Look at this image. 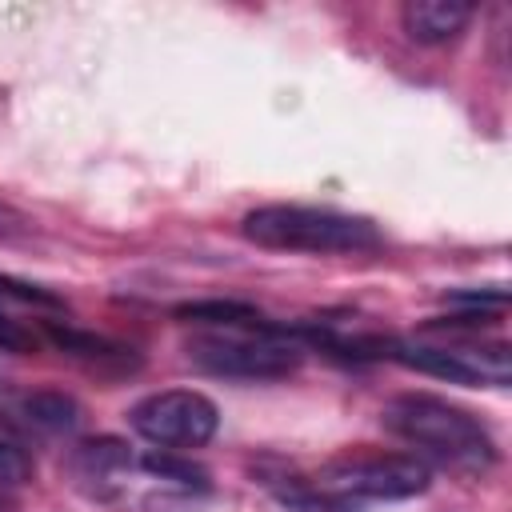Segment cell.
Listing matches in <instances>:
<instances>
[{"instance_id": "obj_1", "label": "cell", "mask_w": 512, "mask_h": 512, "mask_svg": "<svg viewBox=\"0 0 512 512\" xmlns=\"http://www.w3.org/2000/svg\"><path fill=\"white\" fill-rule=\"evenodd\" d=\"M380 424L392 436H400L404 444L428 452L432 460H440L448 468L484 472L496 464V440L480 424V416H472L468 408L448 404L440 396H428V392L392 396L380 408Z\"/></svg>"}, {"instance_id": "obj_2", "label": "cell", "mask_w": 512, "mask_h": 512, "mask_svg": "<svg viewBox=\"0 0 512 512\" xmlns=\"http://www.w3.org/2000/svg\"><path fill=\"white\" fill-rule=\"evenodd\" d=\"M244 240L276 252H364L380 244V228L368 216L312 208V204H264L240 220Z\"/></svg>"}, {"instance_id": "obj_3", "label": "cell", "mask_w": 512, "mask_h": 512, "mask_svg": "<svg viewBox=\"0 0 512 512\" xmlns=\"http://www.w3.org/2000/svg\"><path fill=\"white\" fill-rule=\"evenodd\" d=\"M284 328L260 332V336H224V332H208L188 340V360L212 376H228V380H280L292 376L304 360V352L288 340H280Z\"/></svg>"}, {"instance_id": "obj_4", "label": "cell", "mask_w": 512, "mask_h": 512, "mask_svg": "<svg viewBox=\"0 0 512 512\" xmlns=\"http://www.w3.org/2000/svg\"><path fill=\"white\" fill-rule=\"evenodd\" d=\"M432 480V468L408 452H344L324 464L320 484L340 496H364V500H408L424 492Z\"/></svg>"}, {"instance_id": "obj_5", "label": "cell", "mask_w": 512, "mask_h": 512, "mask_svg": "<svg viewBox=\"0 0 512 512\" xmlns=\"http://www.w3.org/2000/svg\"><path fill=\"white\" fill-rule=\"evenodd\" d=\"M384 360H396L412 372L448 380V384H508L512 352L508 344H420V340H388Z\"/></svg>"}, {"instance_id": "obj_6", "label": "cell", "mask_w": 512, "mask_h": 512, "mask_svg": "<svg viewBox=\"0 0 512 512\" xmlns=\"http://www.w3.org/2000/svg\"><path fill=\"white\" fill-rule=\"evenodd\" d=\"M128 424L156 448L180 452V448H200L216 436L220 408L196 388H168V392H152L136 400L128 408Z\"/></svg>"}, {"instance_id": "obj_7", "label": "cell", "mask_w": 512, "mask_h": 512, "mask_svg": "<svg viewBox=\"0 0 512 512\" xmlns=\"http://www.w3.org/2000/svg\"><path fill=\"white\" fill-rule=\"evenodd\" d=\"M472 16L476 8L468 0H408L400 24L416 44H448L468 28Z\"/></svg>"}, {"instance_id": "obj_8", "label": "cell", "mask_w": 512, "mask_h": 512, "mask_svg": "<svg viewBox=\"0 0 512 512\" xmlns=\"http://www.w3.org/2000/svg\"><path fill=\"white\" fill-rule=\"evenodd\" d=\"M172 316L184 324H208V328H256V332L276 328L248 300H188V304H176Z\"/></svg>"}, {"instance_id": "obj_9", "label": "cell", "mask_w": 512, "mask_h": 512, "mask_svg": "<svg viewBox=\"0 0 512 512\" xmlns=\"http://www.w3.org/2000/svg\"><path fill=\"white\" fill-rule=\"evenodd\" d=\"M48 340H52L56 348H64L68 356L88 360V364H100V368H108V364H112V368H132V364H136L132 348H124V344H116V340H108V336H96V332L48 324Z\"/></svg>"}, {"instance_id": "obj_10", "label": "cell", "mask_w": 512, "mask_h": 512, "mask_svg": "<svg viewBox=\"0 0 512 512\" xmlns=\"http://www.w3.org/2000/svg\"><path fill=\"white\" fill-rule=\"evenodd\" d=\"M24 416L44 432H72L80 424V404L72 396H64V392L44 388V392H28L24 396Z\"/></svg>"}, {"instance_id": "obj_11", "label": "cell", "mask_w": 512, "mask_h": 512, "mask_svg": "<svg viewBox=\"0 0 512 512\" xmlns=\"http://www.w3.org/2000/svg\"><path fill=\"white\" fill-rule=\"evenodd\" d=\"M140 468L148 476H160V480L180 484V488H208V472L196 460L180 456L176 448H152V452H144L140 456Z\"/></svg>"}, {"instance_id": "obj_12", "label": "cell", "mask_w": 512, "mask_h": 512, "mask_svg": "<svg viewBox=\"0 0 512 512\" xmlns=\"http://www.w3.org/2000/svg\"><path fill=\"white\" fill-rule=\"evenodd\" d=\"M80 464L88 468V476H108V468L132 464V456L120 440H88V444H80Z\"/></svg>"}, {"instance_id": "obj_13", "label": "cell", "mask_w": 512, "mask_h": 512, "mask_svg": "<svg viewBox=\"0 0 512 512\" xmlns=\"http://www.w3.org/2000/svg\"><path fill=\"white\" fill-rule=\"evenodd\" d=\"M28 476H32V460L24 456V448H16L12 440H0V480L24 484Z\"/></svg>"}, {"instance_id": "obj_14", "label": "cell", "mask_w": 512, "mask_h": 512, "mask_svg": "<svg viewBox=\"0 0 512 512\" xmlns=\"http://www.w3.org/2000/svg\"><path fill=\"white\" fill-rule=\"evenodd\" d=\"M32 348H36V332L0 312V352H32Z\"/></svg>"}]
</instances>
